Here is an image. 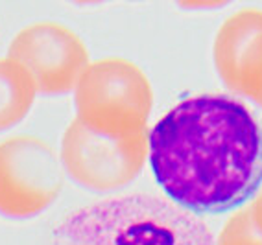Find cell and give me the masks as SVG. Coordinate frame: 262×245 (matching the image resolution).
<instances>
[{"label":"cell","mask_w":262,"mask_h":245,"mask_svg":"<svg viewBox=\"0 0 262 245\" xmlns=\"http://www.w3.org/2000/svg\"><path fill=\"white\" fill-rule=\"evenodd\" d=\"M148 142L157 184L194 216L231 212L262 186V131L229 96L183 100L155 124Z\"/></svg>","instance_id":"1"},{"label":"cell","mask_w":262,"mask_h":245,"mask_svg":"<svg viewBox=\"0 0 262 245\" xmlns=\"http://www.w3.org/2000/svg\"><path fill=\"white\" fill-rule=\"evenodd\" d=\"M52 245H216L209 227L150 193L83 207L56 227Z\"/></svg>","instance_id":"2"},{"label":"cell","mask_w":262,"mask_h":245,"mask_svg":"<svg viewBox=\"0 0 262 245\" xmlns=\"http://www.w3.org/2000/svg\"><path fill=\"white\" fill-rule=\"evenodd\" d=\"M76 2H81V4H85V2H100V0H76Z\"/></svg>","instance_id":"4"},{"label":"cell","mask_w":262,"mask_h":245,"mask_svg":"<svg viewBox=\"0 0 262 245\" xmlns=\"http://www.w3.org/2000/svg\"><path fill=\"white\" fill-rule=\"evenodd\" d=\"M178 2L185 8H214V6H222L229 0H178Z\"/></svg>","instance_id":"3"}]
</instances>
